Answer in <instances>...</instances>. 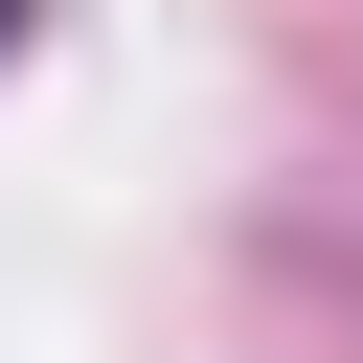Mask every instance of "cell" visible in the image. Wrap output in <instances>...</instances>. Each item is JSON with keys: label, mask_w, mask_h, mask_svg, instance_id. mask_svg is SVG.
Returning a JSON list of instances; mask_svg holds the SVG:
<instances>
[{"label": "cell", "mask_w": 363, "mask_h": 363, "mask_svg": "<svg viewBox=\"0 0 363 363\" xmlns=\"http://www.w3.org/2000/svg\"><path fill=\"white\" fill-rule=\"evenodd\" d=\"M0 45H23V0H0Z\"/></svg>", "instance_id": "6da1fadb"}]
</instances>
